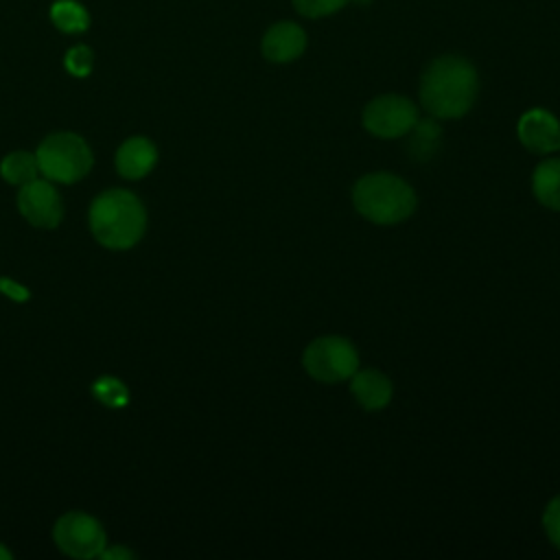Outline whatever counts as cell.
Returning a JSON list of instances; mask_svg holds the SVG:
<instances>
[{
	"label": "cell",
	"instance_id": "obj_13",
	"mask_svg": "<svg viewBox=\"0 0 560 560\" xmlns=\"http://www.w3.org/2000/svg\"><path fill=\"white\" fill-rule=\"evenodd\" d=\"M534 197L549 210H560V158H545L532 175Z\"/></svg>",
	"mask_w": 560,
	"mask_h": 560
},
{
	"label": "cell",
	"instance_id": "obj_2",
	"mask_svg": "<svg viewBox=\"0 0 560 560\" xmlns=\"http://www.w3.org/2000/svg\"><path fill=\"white\" fill-rule=\"evenodd\" d=\"M90 228L94 238L109 249L133 247L147 228V212L129 190H105L90 206Z\"/></svg>",
	"mask_w": 560,
	"mask_h": 560
},
{
	"label": "cell",
	"instance_id": "obj_15",
	"mask_svg": "<svg viewBox=\"0 0 560 560\" xmlns=\"http://www.w3.org/2000/svg\"><path fill=\"white\" fill-rule=\"evenodd\" d=\"M50 20L63 33H83L90 26V15L77 0H57L50 7Z\"/></svg>",
	"mask_w": 560,
	"mask_h": 560
},
{
	"label": "cell",
	"instance_id": "obj_10",
	"mask_svg": "<svg viewBox=\"0 0 560 560\" xmlns=\"http://www.w3.org/2000/svg\"><path fill=\"white\" fill-rule=\"evenodd\" d=\"M262 55L273 63H289L306 48V33L295 22H278L262 37Z\"/></svg>",
	"mask_w": 560,
	"mask_h": 560
},
{
	"label": "cell",
	"instance_id": "obj_22",
	"mask_svg": "<svg viewBox=\"0 0 560 560\" xmlns=\"http://www.w3.org/2000/svg\"><path fill=\"white\" fill-rule=\"evenodd\" d=\"M101 558L103 560H122V558H133V553L129 551V549H125V547H105L103 551H101Z\"/></svg>",
	"mask_w": 560,
	"mask_h": 560
},
{
	"label": "cell",
	"instance_id": "obj_5",
	"mask_svg": "<svg viewBox=\"0 0 560 560\" xmlns=\"http://www.w3.org/2000/svg\"><path fill=\"white\" fill-rule=\"evenodd\" d=\"M302 365L319 383H339L359 370V354L348 339L326 335L306 346Z\"/></svg>",
	"mask_w": 560,
	"mask_h": 560
},
{
	"label": "cell",
	"instance_id": "obj_6",
	"mask_svg": "<svg viewBox=\"0 0 560 560\" xmlns=\"http://www.w3.org/2000/svg\"><path fill=\"white\" fill-rule=\"evenodd\" d=\"M52 538L66 556L79 558V560L101 556V551L105 549V542H107V536H105V529L101 527V523L85 512L63 514L55 523Z\"/></svg>",
	"mask_w": 560,
	"mask_h": 560
},
{
	"label": "cell",
	"instance_id": "obj_19",
	"mask_svg": "<svg viewBox=\"0 0 560 560\" xmlns=\"http://www.w3.org/2000/svg\"><path fill=\"white\" fill-rule=\"evenodd\" d=\"M94 55L88 46H74L66 52V70L74 77H88L92 72Z\"/></svg>",
	"mask_w": 560,
	"mask_h": 560
},
{
	"label": "cell",
	"instance_id": "obj_18",
	"mask_svg": "<svg viewBox=\"0 0 560 560\" xmlns=\"http://www.w3.org/2000/svg\"><path fill=\"white\" fill-rule=\"evenodd\" d=\"M346 4L348 0H293L295 11L306 18H324L343 9Z\"/></svg>",
	"mask_w": 560,
	"mask_h": 560
},
{
	"label": "cell",
	"instance_id": "obj_8",
	"mask_svg": "<svg viewBox=\"0 0 560 560\" xmlns=\"http://www.w3.org/2000/svg\"><path fill=\"white\" fill-rule=\"evenodd\" d=\"M18 208L22 217L42 230H55L63 219V201L55 186L46 179H33L18 192Z\"/></svg>",
	"mask_w": 560,
	"mask_h": 560
},
{
	"label": "cell",
	"instance_id": "obj_9",
	"mask_svg": "<svg viewBox=\"0 0 560 560\" xmlns=\"http://www.w3.org/2000/svg\"><path fill=\"white\" fill-rule=\"evenodd\" d=\"M516 133L521 144L536 155H549L560 149V122L547 109L525 112L518 120Z\"/></svg>",
	"mask_w": 560,
	"mask_h": 560
},
{
	"label": "cell",
	"instance_id": "obj_11",
	"mask_svg": "<svg viewBox=\"0 0 560 560\" xmlns=\"http://www.w3.org/2000/svg\"><path fill=\"white\" fill-rule=\"evenodd\" d=\"M158 162V149L149 138L133 136L116 151V171L127 179L144 177Z\"/></svg>",
	"mask_w": 560,
	"mask_h": 560
},
{
	"label": "cell",
	"instance_id": "obj_14",
	"mask_svg": "<svg viewBox=\"0 0 560 560\" xmlns=\"http://www.w3.org/2000/svg\"><path fill=\"white\" fill-rule=\"evenodd\" d=\"M0 175L15 186H24L39 175L37 158L28 151H13L0 162Z\"/></svg>",
	"mask_w": 560,
	"mask_h": 560
},
{
	"label": "cell",
	"instance_id": "obj_4",
	"mask_svg": "<svg viewBox=\"0 0 560 560\" xmlns=\"http://www.w3.org/2000/svg\"><path fill=\"white\" fill-rule=\"evenodd\" d=\"M39 173L59 184H74L92 168V151L88 142L70 131L50 133L37 147Z\"/></svg>",
	"mask_w": 560,
	"mask_h": 560
},
{
	"label": "cell",
	"instance_id": "obj_23",
	"mask_svg": "<svg viewBox=\"0 0 560 560\" xmlns=\"http://www.w3.org/2000/svg\"><path fill=\"white\" fill-rule=\"evenodd\" d=\"M0 560H11V551L0 542Z\"/></svg>",
	"mask_w": 560,
	"mask_h": 560
},
{
	"label": "cell",
	"instance_id": "obj_17",
	"mask_svg": "<svg viewBox=\"0 0 560 560\" xmlns=\"http://www.w3.org/2000/svg\"><path fill=\"white\" fill-rule=\"evenodd\" d=\"M92 394H94V398H96L101 405L114 407V409L125 407V405L129 402V392H127L125 383L118 381V378H114V376H101V378H96L94 385H92Z\"/></svg>",
	"mask_w": 560,
	"mask_h": 560
},
{
	"label": "cell",
	"instance_id": "obj_7",
	"mask_svg": "<svg viewBox=\"0 0 560 560\" xmlns=\"http://www.w3.org/2000/svg\"><path fill=\"white\" fill-rule=\"evenodd\" d=\"M416 122V105L400 94L376 96L363 109V127L376 138L389 140L407 136Z\"/></svg>",
	"mask_w": 560,
	"mask_h": 560
},
{
	"label": "cell",
	"instance_id": "obj_1",
	"mask_svg": "<svg viewBox=\"0 0 560 560\" xmlns=\"http://www.w3.org/2000/svg\"><path fill=\"white\" fill-rule=\"evenodd\" d=\"M477 70L459 55L429 63L420 81V103L433 118H459L477 98Z\"/></svg>",
	"mask_w": 560,
	"mask_h": 560
},
{
	"label": "cell",
	"instance_id": "obj_3",
	"mask_svg": "<svg viewBox=\"0 0 560 560\" xmlns=\"http://www.w3.org/2000/svg\"><path fill=\"white\" fill-rule=\"evenodd\" d=\"M352 203L363 219L376 225H394L413 214L416 192L394 173H368L354 184Z\"/></svg>",
	"mask_w": 560,
	"mask_h": 560
},
{
	"label": "cell",
	"instance_id": "obj_16",
	"mask_svg": "<svg viewBox=\"0 0 560 560\" xmlns=\"http://www.w3.org/2000/svg\"><path fill=\"white\" fill-rule=\"evenodd\" d=\"M409 133V153L416 160H429L440 142V125L435 120H418Z\"/></svg>",
	"mask_w": 560,
	"mask_h": 560
},
{
	"label": "cell",
	"instance_id": "obj_12",
	"mask_svg": "<svg viewBox=\"0 0 560 560\" xmlns=\"http://www.w3.org/2000/svg\"><path fill=\"white\" fill-rule=\"evenodd\" d=\"M350 392L357 402L368 411H378L392 400V381L378 370H357L350 376Z\"/></svg>",
	"mask_w": 560,
	"mask_h": 560
},
{
	"label": "cell",
	"instance_id": "obj_21",
	"mask_svg": "<svg viewBox=\"0 0 560 560\" xmlns=\"http://www.w3.org/2000/svg\"><path fill=\"white\" fill-rule=\"evenodd\" d=\"M0 291L7 293V295H9L11 300H15V302H24V300L28 298V291H26L24 287L15 284L13 280H9V278H0Z\"/></svg>",
	"mask_w": 560,
	"mask_h": 560
},
{
	"label": "cell",
	"instance_id": "obj_20",
	"mask_svg": "<svg viewBox=\"0 0 560 560\" xmlns=\"http://www.w3.org/2000/svg\"><path fill=\"white\" fill-rule=\"evenodd\" d=\"M542 527H545L551 545L560 549V494L547 503L545 514H542Z\"/></svg>",
	"mask_w": 560,
	"mask_h": 560
}]
</instances>
